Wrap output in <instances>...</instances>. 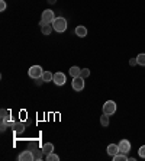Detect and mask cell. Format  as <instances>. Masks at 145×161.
Wrapping results in <instances>:
<instances>
[{
    "mask_svg": "<svg viewBox=\"0 0 145 161\" xmlns=\"http://www.w3.org/2000/svg\"><path fill=\"white\" fill-rule=\"evenodd\" d=\"M52 81L55 83L57 86H64V84H65V81H67V79H65V74H64V73H61V71L55 73V74H54V79H52Z\"/></svg>",
    "mask_w": 145,
    "mask_h": 161,
    "instance_id": "5",
    "label": "cell"
},
{
    "mask_svg": "<svg viewBox=\"0 0 145 161\" xmlns=\"http://www.w3.org/2000/svg\"><path fill=\"white\" fill-rule=\"evenodd\" d=\"M112 158H113V161H126V160H129V158L126 157V154H122V153L116 154L115 157H112Z\"/></svg>",
    "mask_w": 145,
    "mask_h": 161,
    "instance_id": "16",
    "label": "cell"
},
{
    "mask_svg": "<svg viewBox=\"0 0 145 161\" xmlns=\"http://www.w3.org/2000/svg\"><path fill=\"white\" fill-rule=\"evenodd\" d=\"M108 154L110 157H115L116 154H119V145H116V144H110L108 145Z\"/></svg>",
    "mask_w": 145,
    "mask_h": 161,
    "instance_id": "9",
    "label": "cell"
},
{
    "mask_svg": "<svg viewBox=\"0 0 145 161\" xmlns=\"http://www.w3.org/2000/svg\"><path fill=\"white\" fill-rule=\"evenodd\" d=\"M52 28H54V31L55 32H58V34H63V32H65L68 28V23H67V19L64 18H55V20L52 22Z\"/></svg>",
    "mask_w": 145,
    "mask_h": 161,
    "instance_id": "1",
    "label": "cell"
},
{
    "mask_svg": "<svg viewBox=\"0 0 145 161\" xmlns=\"http://www.w3.org/2000/svg\"><path fill=\"white\" fill-rule=\"evenodd\" d=\"M129 64H131V65H137V64H138L137 58H131V60H129Z\"/></svg>",
    "mask_w": 145,
    "mask_h": 161,
    "instance_id": "25",
    "label": "cell"
},
{
    "mask_svg": "<svg viewBox=\"0 0 145 161\" xmlns=\"http://www.w3.org/2000/svg\"><path fill=\"white\" fill-rule=\"evenodd\" d=\"M74 32H75V35H77V36L84 38L86 35H87V28H86V26H77Z\"/></svg>",
    "mask_w": 145,
    "mask_h": 161,
    "instance_id": "11",
    "label": "cell"
},
{
    "mask_svg": "<svg viewBox=\"0 0 145 161\" xmlns=\"http://www.w3.org/2000/svg\"><path fill=\"white\" fill-rule=\"evenodd\" d=\"M138 155L141 158H145V145H142L141 148H139V151H138Z\"/></svg>",
    "mask_w": 145,
    "mask_h": 161,
    "instance_id": "23",
    "label": "cell"
},
{
    "mask_svg": "<svg viewBox=\"0 0 145 161\" xmlns=\"http://www.w3.org/2000/svg\"><path fill=\"white\" fill-rule=\"evenodd\" d=\"M71 86H73V89L75 90V92H81L83 89H84V79L83 77H73V81H71Z\"/></svg>",
    "mask_w": 145,
    "mask_h": 161,
    "instance_id": "3",
    "label": "cell"
},
{
    "mask_svg": "<svg viewBox=\"0 0 145 161\" xmlns=\"http://www.w3.org/2000/svg\"><path fill=\"white\" fill-rule=\"evenodd\" d=\"M80 77H83V79H87V77H90V70H89V68H81Z\"/></svg>",
    "mask_w": 145,
    "mask_h": 161,
    "instance_id": "22",
    "label": "cell"
},
{
    "mask_svg": "<svg viewBox=\"0 0 145 161\" xmlns=\"http://www.w3.org/2000/svg\"><path fill=\"white\" fill-rule=\"evenodd\" d=\"M70 75L71 77H78V75H80V73H81V68H78L77 65H73V67L70 68Z\"/></svg>",
    "mask_w": 145,
    "mask_h": 161,
    "instance_id": "15",
    "label": "cell"
},
{
    "mask_svg": "<svg viewBox=\"0 0 145 161\" xmlns=\"http://www.w3.org/2000/svg\"><path fill=\"white\" fill-rule=\"evenodd\" d=\"M52 79H54V74H52L51 71H44V74H42V77H41V80L44 83L52 81Z\"/></svg>",
    "mask_w": 145,
    "mask_h": 161,
    "instance_id": "13",
    "label": "cell"
},
{
    "mask_svg": "<svg viewBox=\"0 0 145 161\" xmlns=\"http://www.w3.org/2000/svg\"><path fill=\"white\" fill-rule=\"evenodd\" d=\"M4 10H6V2L0 0V12H4Z\"/></svg>",
    "mask_w": 145,
    "mask_h": 161,
    "instance_id": "24",
    "label": "cell"
},
{
    "mask_svg": "<svg viewBox=\"0 0 145 161\" xmlns=\"http://www.w3.org/2000/svg\"><path fill=\"white\" fill-rule=\"evenodd\" d=\"M32 153H34L35 160H42V158H44V155H45L44 151H42V148H41V150H34Z\"/></svg>",
    "mask_w": 145,
    "mask_h": 161,
    "instance_id": "17",
    "label": "cell"
},
{
    "mask_svg": "<svg viewBox=\"0 0 145 161\" xmlns=\"http://www.w3.org/2000/svg\"><path fill=\"white\" fill-rule=\"evenodd\" d=\"M13 129H15L16 134H22V132L25 131V124H23V122H15Z\"/></svg>",
    "mask_w": 145,
    "mask_h": 161,
    "instance_id": "12",
    "label": "cell"
},
{
    "mask_svg": "<svg viewBox=\"0 0 145 161\" xmlns=\"http://www.w3.org/2000/svg\"><path fill=\"white\" fill-rule=\"evenodd\" d=\"M42 20H44L45 23H52L54 20H55V15H54V12L49 10V9L44 10L42 12Z\"/></svg>",
    "mask_w": 145,
    "mask_h": 161,
    "instance_id": "6",
    "label": "cell"
},
{
    "mask_svg": "<svg viewBox=\"0 0 145 161\" xmlns=\"http://www.w3.org/2000/svg\"><path fill=\"white\" fill-rule=\"evenodd\" d=\"M45 160L47 161H58L60 160V157H58L55 153H51V154H48V155L45 157Z\"/></svg>",
    "mask_w": 145,
    "mask_h": 161,
    "instance_id": "19",
    "label": "cell"
},
{
    "mask_svg": "<svg viewBox=\"0 0 145 161\" xmlns=\"http://www.w3.org/2000/svg\"><path fill=\"white\" fill-rule=\"evenodd\" d=\"M137 61L139 65H144L145 67V54H139V55L137 57Z\"/></svg>",
    "mask_w": 145,
    "mask_h": 161,
    "instance_id": "21",
    "label": "cell"
},
{
    "mask_svg": "<svg viewBox=\"0 0 145 161\" xmlns=\"http://www.w3.org/2000/svg\"><path fill=\"white\" fill-rule=\"evenodd\" d=\"M0 115H2V120H9L10 112H9L8 109H2V110H0Z\"/></svg>",
    "mask_w": 145,
    "mask_h": 161,
    "instance_id": "20",
    "label": "cell"
},
{
    "mask_svg": "<svg viewBox=\"0 0 145 161\" xmlns=\"http://www.w3.org/2000/svg\"><path fill=\"white\" fill-rule=\"evenodd\" d=\"M52 25H49V23H47V25H44V26L41 28V31H42V35H45V36H48V35H51V32H52Z\"/></svg>",
    "mask_w": 145,
    "mask_h": 161,
    "instance_id": "14",
    "label": "cell"
},
{
    "mask_svg": "<svg viewBox=\"0 0 145 161\" xmlns=\"http://www.w3.org/2000/svg\"><path fill=\"white\" fill-rule=\"evenodd\" d=\"M118 145H119V153H122V154H128L131 151V142L128 139H122Z\"/></svg>",
    "mask_w": 145,
    "mask_h": 161,
    "instance_id": "8",
    "label": "cell"
},
{
    "mask_svg": "<svg viewBox=\"0 0 145 161\" xmlns=\"http://www.w3.org/2000/svg\"><path fill=\"white\" fill-rule=\"evenodd\" d=\"M42 151H44L45 157H47L48 154L54 153V144H51V142H47V144H44V147H42Z\"/></svg>",
    "mask_w": 145,
    "mask_h": 161,
    "instance_id": "10",
    "label": "cell"
},
{
    "mask_svg": "<svg viewBox=\"0 0 145 161\" xmlns=\"http://www.w3.org/2000/svg\"><path fill=\"white\" fill-rule=\"evenodd\" d=\"M55 2H57V0H48L49 4H55Z\"/></svg>",
    "mask_w": 145,
    "mask_h": 161,
    "instance_id": "26",
    "label": "cell"
},
{
    "mask_svg": "<svg viewBox=\"0 0 145 161\" xmlns=\"http://www.w3.org/2000/svg\"><path fill=\"white\" fill-rule=\"evenodd\" d=\"M18 160H20V161H34V160H35L34 153H32V151H29V150L22 151V153L19 154Z\"/></svg>",
    "mask_w": 145,
    "mask_h": 161,
    "instance_id": "7",
    "label": "cell"
},
{
    "mask_svg": "<svg viewBox=\"0 0 145 161\" xmlns=\"http://www.w3.org/2000/svg\"><path fill=\"white\" fill-rule=\"evenodd\" d=\"M28 74H29L31 79H41L42 74H44V70H42L41 65H32V67L29 68V71H28Z\"/></svg>",
    "mask_w": 145,
    "mask_h": 161,
    "instance_id": "2",
    "label": "cell"
},
{
    "mask_svg": "<svg viewBox=\"0 0 145 161\" xmlns=\"http://www.w3.org/2000/svg\"><path fill=\"white\" fill-rule=\"evenodd\" d=\"M100 124L102 126H109V115H106V113H103L100 116Z\"/></svg>",
    "mask_w": 145,
    "mask_h": 161,
    "instance_id": "18",
    "label": "cell"
},
{
    "mask_svg": "<svg viewBox=\"0 0 145 161\" xmlns=\"http://www.w3.org/2000/svg\"><path fill=\"white\" fill-rule=\"evenodd\" d=\"M116 112V103L113 100H108L106 103L103 105V113H106V115H113V113Z\"/></svg>",
    "mask_w": 145,
    "mask_h": 161,
    "instance_id": "4",
    "label": "cell"
}]
</instances>
